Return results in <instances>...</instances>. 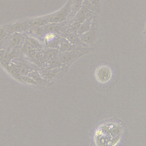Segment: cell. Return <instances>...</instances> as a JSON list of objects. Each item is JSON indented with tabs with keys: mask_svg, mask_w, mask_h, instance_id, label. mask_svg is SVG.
Returning <instances> with one entry per match:
<instances>
[{
	"mask_svg": "<svg viewBox=\"0 0 146 146\" xmlns=\"http://www.w3.org/2000/svg\"><path fill=\"white\" fill-rule=\"evenodd\" d=\"M90 27V22H87V23H84L83 25H82V26H80V27H79V31L80 33H83L84 31H87V30L89 29Z\"/></svg>",
	"mask_w": 146,
	"mask_h": 146,
	"instance_id": "obj_6",
	"label": "cell"
},
{
	"mask_svg": "<svg viewBox=\"0 0 146 146\" xmlns=\"http://www.w3.org/2000/svg\"><path fill=\"white\" fill-rule=\"evenodd\" d=\"M28 39H29V41L30 44L33 47H37V48H40L41 47V44L36 39L31 38H29Z\"/></svg>",
	"mask_w": 146,
	"mask_h": 146,
	"instance_id": "obj_5",
	"label": "cell"
},
{
	"mask_svg": "<svg viewBox=\"0 0 146 146\" xmlns=\"http://www.w3.org/2000/svg\"><path fill=\"white\" fill-rule=\"evenodd\" d=\"M68 36H69L70 38V39L74 42H76V43H78V39H77V38L73 34H71V35H68Z\"/></svg>",
	"mask_w": 146,
	"mask_h": 146,
	"instance_id": "obj_9",
	"label": "cell"
},
{
	"mask_svg": "<svg viewBox=\"0 0 146 146\" xmlns=\"http://www.w3.org/2000/svg\"><path fill=\"white\" fill-rule=\"evenodd\" d=\"M88 8L87 7L84 6L81 10L79 11V13L77 15V17L76 18L75 20V23L74 24V26H77L78 24L81 23L83 21L85 18L87 16V14H88Z\"/></svg>",
	"mask_w": 146,
	"mask_h": 146,
	"instance_id": "obj_4",
	"label": "cell"
},
{
	"mask_svg": "<svg viewBox=\"0 0 146 146\" xmlns=\"http://www.w3.org/2000/svg\"><path fill=\"white\" fill-rule=\"evenodd\" d=\"M0 75H1V72H0Z\"/></svg>",
	"mask_w": 146,
	"mask_h": 146,
	"instance_id": "obj_10",
	"label": "cell"
},
{
	"mask_svg": "<svg viewBox=\"0 0 146 146\" xmlns=\"http://www.w3.org/2000/svg\"><path fill=\"white\" fill-rule=\"evenodd\" d=\"M21 40V39L20 38V36H19L18 35H17V34L13 36V38L11 40L12 43L14 45H17L20 42Z\"/></svg>",
	"mask_w": 146,
	"mask_h": 146,
	"instance_id": "obj_7",
	"label": "cell"
},
{
	"mask_svg": "<svg viewBox=\"0 0 146 146\" xmlns=\"http://www.w3.org/2000/svg\"><path fill=\"white\" fill-rule=\"evenodd\" d=\"M95 77L99 83H106L112 78L111 69L107 66H101L96 70Z\"/></svg>",
	"mask_w": 146,
	"mask_h": 146,
	"instance_id": "obj_2",
	"label": "cell"
},
{
	"mask_svg": "<svg viewBox=\"0 0 146 146\" xmlns=\"http://www.w3.org/2000/svg\"><path fill=\"white\" fill-rule=\"evenodd\" d=\"M123 125L117 121L108 120L96 129L93 140L96 146H116L123 138Z\"/></svg>",
	"mask_w": 146,
	"mask_h": 146,
	"instance_id": "obj_1",
	"label": "cell"
},
{
	"mask_svg": "<svg viewBox=\"0 0 146 146\" xmlns=\"http://www.w3.org/2000/svg\"><path fill=\"white\" fill-rule=\"evenodd\" d=\"M82 3L79 0H76L74 2V3L72 5V10L77 11L78 10H79L81 7Z\"/></svg>",
	"mask_w": 146,
	"mask_h": 146,
	"instance_id": "obj_8",
	"label": "cell"
},
{
	"mask_svg": "<svg viewBox=\"0 0 146 146\" xmlns=\"http://www.w3.org/2000/svg\"><path fill=\"white\" fill-rule=\"evenodd\" d=\"M71 10V7L69 3L67 5H66L63 8H62L60 11L54 13L51 15H50L48 22L52 23H56L58 22H62L63 21L66 19Z\"/></svg>",
	"mask_w": 146,
	"mask_h": 146,
	"instance_id": "obj_3",
	"label": "cell"
}]
</instances>
